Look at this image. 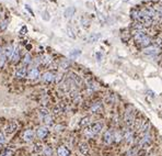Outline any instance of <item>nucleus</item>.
<instances>
[{
    "label": "nucleus",
    "mask_w": 162,
    "mask_h": 156,
    "mask_svg": "<svg viewBox=\"0 0 162 156\" xmlns=\"http://www.w3.org/2000/svg\"><path fill=\"white\" fill-rule=\"evenodd\" d=\"M134 40L137 44H139L141 47H148L151 44L150 36L145 33L143 31H135L134 32Z\"/></svg>",
    "instance_id": "obj_1"
},
{
    "label": "nucleus",
    "mask_w": 162,
    "mask_h": 156,
    "mask_svg": "<svg viewBox=\"0 0 162 156\" xmlns=\"http://www.w3.org/2000/svg\"><path fill=\"white\" fill-rule=\"evenodd\" d=\"M102 129H103V124H102L101 122L92 123L89 128H87V129L85 130V135L88 137H92L94 136L95 134H99V133L102 131Z\"/></svg>",
    "instance_id": "obj_2"
},
{
    "label": "nucleus",
    "mask_w": 162,
    "mask_h": 156,
    "mask_svg": "<svg viewBox=\"0 0 162 156\" xmlns=\"http://www.w3.org/2000/svg\"><path fill=\"white\" fill-rule=\"evenodd\" d=\"M124 121H125V123H126L128 128H130L131 125H134V123H135V110L133 108L126 110L125 117H124Z\"/></svg>",
    "instance_id": "obj_3"
},
{
    "label": "nucleus",
    "mask_w": 162,
    "mask_h": 156,
    "mask_svg": "<svg viewBox=\"0 0 162 156\" xmlns=\"http://www.w3.org/2000/svg\"><path fill=\"white\" fill-rule=\"evenodd\" d=\"M151 141H152V137H151L150 133H143V134H141V136L138 141V146L147 147L148 145L151 144Z\"/></svg>",
    "instance_id": "obj_4"
},
{
    "label": "nucleus",
    "mask_w": 162,
    "mask_h": 156,
    "mask_svg": "<svg viewBox=\"0 0 162 156\" xmlns=\"http://www.w3.org/2000/svg\"><path fill=\"white\" fill-rule=\"evenodd\" d=\"M159 52H160V48L157 45H149L148 47L143 48V54L149 55V56H156L159 54Z\"/></svg>",
    "instance_id": "obj_5"
},
{
    "label": "nucleus",
    "mask_w": 162,
    "mask_h": 156,
    "mask_svg": "<svg viewBox=\"0 0 162 156\" xmlns=\"http://www.w3.org/2000/svg\"><path fill=\"white\" fill-rule=\"evenodd\" d=\"M123 139L125 140V142L127 143V144H131L133 142H134V132H133V130H130V128H128L125 133L123 134Z\"/></svg>",
    "instance_id": "obj_6"
},
{
    "label": "nucleus",
    "mask_w": 162,
    "mask_h": 156,
    "mask_svg": "<svg viewBox=\"0 0 162 156\" xmlns=\"http://www.w3.org/2000/svg\"><path fill=\"white\" fill-rule=\"evenodd\" d=\"M18 129V123L16 121H10L8 124L4 128V132L7 134H12L13 132H16V130Z\"/></svg>",
    "instance_id": "obj_7"
},
{
    "label": "nucleus",
    "mask_w": 162,
    "mask_h": 156,
    "mask_svg": "<svg viewBox=\"0 0 162 156\" xmlns=\"http://www.w3.org/2000/svg\"><path fill=\"white\" fill-rule=\"evenodd\" d=\"M55 77H56V75L54 73H52V72H46V73H44L42 75V80L44 82H55Z\"/></svg>",
    "instance_id": "obj_8"
},
{
    "label": "nucleus",
    "mask_w": 162,
    "mask_h": 156,
    "mask_svg": "<svg viewBox=\"0 0 162 156\" xmlns=\"http://www.w3.org/2000/svg\"><path fill=\"white\" fill-rule=\"evenodd\" d=\"M48 133H49V131L47 129V126H39V129L36 130V135L39 139H45L48 135Z\"/></svg>",
    "instance_id": "obj_9"
},
{
    "label": "nucleus",
    "mask_w": 162,
    "mask_h": 156,
    "mask_svg": "<svg viewBox=\"0 0 162 156\" xmlns=\"http://www.w3.org/2000/svg\"><path fill=\"white\" fill-rule=\"evenodd\" d=\"M113 141H114V133L112 131H106L103 135V142L105 144H111Z\"/></svg>",
    "instance_id": "obj_10"
},
{
    "label": "nucleus",
    "mask_w": 162,
    "mask_h": 156,
    "mask_svg": "<svg viewBox=\"0 0 162 156\" xmlns=\"http://www.w3.org/2000/svg\"><path fill=\"white\" fill-rule=\"evenodd\" d=\"M34 137H35V134L34 132L32 131V130H27V131H25L23 134V139L25 142H32V141L34 140Z\"/></svg>",
    "instance_id": "obj_11"
},
{
    "label": "nucleus",
    "mask_w": 162,
    "mask_h": 156,
    "mask_svg": "<svg viewBox=\"0 0 162 156\" xmlns=\"http://www.w3.org/2000/svg\"><path fill=\"white\" fill-rule=\"evenodd\" d=\"M69 78L72 80V82L76 85V86H78V87L81 86V84H82V79H81L77 74H75V73H70Z\"/></svg>",
    "instance_id": "obj_12"
},
{
    "label": "nucleus",
    "mask_w": 162,
    "mask_h": 156,
    "mask_svg": "<svg viewBox=\"0 0 162 156\" xmlns=\"http://www.w3.org/2000/svg\"><path fill=\"white\" fill-rule=\"evenodd\" d=\"M27 76V68L24 66H20L16 70V78H23Z\"/></svg>",
    "instance_id": "obj_13"
},
{
    "label": "nucleus",
    "mask_w": 162,
    "mask_h": 156,
    "mask_svg": "<svg viewBox=\"0 0 162 156\" xmlns=\"http://www.w3.org/2000/svg\"><path fill=\"white\" fill-rule=\"evenodd\" d=\"M79 151H80V153L82 154V155H88L89 154V145L87 144L85 142H82V143H80L79 144Z\"/></svg>",
    "instance_id": "obj_14"
},
{
    "label": "nucleus",
    "mask_w": 162,
    "mask_h": 156,
    "mask_svg": "<svg viewBox=\"0 0 162 156\" xmlns=\"http://www.w3.org/2000/svg\"><path fill=\"white\" fill-rule=\"evenodd\" d=\"M102 109H103V107H102V103H101V102H94L92 105V107H91L90 111L92 113H99L102 111Z\"/></svg>",
    "instance_id": "obj_15"
},
{
    "label": "nucleus",
    "mask_w": 162,
    "mask_h": 156,
    "mask_svg": "<svg viewBox=\"0 0 162 156\" xmlns=\"http://www.w3.org/2000/svg\"><path fill=\"white\" fill-rule=\"evenodd\" d=\"M91 123V117H83L79 121V126L81 128H88V125Z\"/></svg>",
    "instance_id": "obj_16"
},
{
    "label": "nucleus",
    "mask_w": 162,
    "mask_h": 156,
    "mask_svg": "<svg viewBox=\"0 0 162 156\" xmlns=\"http://www.w3.org/2000/svg\"><path fill=\"white\" fill-rule=\"evenodd\" d=\"M58 156H70L69 150L66 147V146H59L57 150Z\"/></svg>",
    "instance_id": "obj_17"
},
{
    "label": "nucleus",
    "mask_w": 162,
    "mask_h": 156,
    "mask_svg": "<svg viewBox=\"0 0 162 156\" xmlns=\"http://www.w3.org/2000/svg\"><path fill=\"white\" fill-rule=\"evenodd\" d=\"M29 77L31 78V79H37V78L39 77V72L37 68H31L30 69V72H29Z\"/></svg>",
    "instance_id": "obj_18"
},
{
    "label": "nucleus",
    "mask_w": 162,
    "mask_h": 156,
    "mask_svg": "<svg viewBox=\"0 0 162 156\" xmlns=\"http://www.w3.org/2000/svg\"><path fill=\"white\" fill-rule=\"evenodd\" d=\"M75 12H76L75 7H68V8L65 10V12H64V16H65V18L69 19V18H71V17L75 14Z\"/></svg>",
    "instance_id": "obj_19"
},
{
    "label": "nucleus",
    "mask_w": 162,
    "mask_h": 156,
    "mask_svg": "<svg viewBox=\"0 0 162 156\" xmlns=\"http://www.w3.org/2000/svg\"><path fill=\"white\" fill-rule=\"evenodd\" d=\"M13 50H14V47L12 46V45H9V46H7L4 50V55H6L7 59H8V58H11L12 54H13Z\"/></svg>",
    "instance_id": "obj_20"
},
{
    "label": "nucleus",
    "mask_w": 162,
    "mask_h": 156,
    "mask_svg": "<svg viewBox=\"0 0 162 156\" xmlns=\"http://www.w3.org/2000/svg\"><path fill=\"white\" fill-rule=\"evenodd\" d=\"M87 88H88V90H89V91L93 92V91H95V90L99 88V86H97V84L95 82L90 80V82H88V84H87Z\"/></svg>",
    "instance_id": "obj_21"
},
{
    "label": "nucleus",
    "mask_w": 162,
    "mask_h": 156,
    "mask_svg": "<svg viewBox=\"0 0 162 156\" xmlns=\"http://www.w3.org/2000/svg\"><path fill=\"white\" fill-rule=\"evenodd\" d=\"M42 121L44 122L45 126H48V125H53V124H54V120H53V117H52L50 114H48V116H46V117L43 118Z\"/></svg>",
    "instance_id": "obj_22"
},
{
    "label": "nucleus",
    "mask_w": 162,
    "mask_h": 156,
    "mask_svg": "<svg viewBox=\"0 0 162 156\" xmlns=\"http://www.w3.org/2000/svg\"><path fill=\"white\" fill-rule=\"evenodd\" d=\"M20 58V50L19 47H14V50H13V54L11 56V61L12 62H18Z\"/></svg>",
    "instance_id": "obj_23"
},
{
    "label": "nucleus",
    "mask_w": 162,
    "mask_h": 156,
    "mask_svg": "<svg viewBox=\"0 0 162 156\" xmlns=\"http://www.w3.org/2000/svg\"><path fill=\"white\" fill-rule=\"evenodd\" d=\"M100 38H101V34H95V33H94V34H91L89 38H88V42H89V43L97 42V41L100 39Z\"/></svg>",
    "instance_id": "obj_24"
},
{
    "label": "nucleus",
    "mask_w": 162,
    "mask_h": 156,
    "mask_svg": "<svg viewBox=\"0 0 162 156\" xmlns=\"http://www.w3.org/2000/svg\"><path fill=\"white\" fill-rule=\"evenodd\" d=\"M42 152L45 156H52L53 155V148H50L49 146H44Z\"/></svg>",
    "instance_id": "obj_25"
},
{
    "label": "nucleus",
    "mask_w": 162,
    "mask_h": 156,
    "mask_svg": "<svg viewBox=\"0 0 162 156\" xmlns=\"http://www.w3.org/2000/svg\"><path fill=\"white\" fill-rule=\"evenodd\" d=\"M80 54H81L80 50H77V48H76V50H72V51L69 53V57L70 58H77Z\"/></svg>",
    "instance_id": "obj_26"
},
{
    "label": "nucleus",
    "mask_w": 162,
    "mask_h": 156,
    "mask_svg": "<svg viewBox=\"0 0 162 156\" xmlns=\"http://www.w3.org/2000/svg\"><path fill=\"white\" fill-rule=\"evenodd\" d=\"M70 66V63L69 61H67V59H64V61H62V63H60V68L64 70L68 69Z\"/></svg>",
    "instance_id": "obj_27"
},
{
    "label": "nucleus",
    "mask_w": 162,
    "mask_h": 156,
    "mask_svg": "<svg viewBox=\"0 0 162 156\" xmlns=\"http://www.w3.org/2000/svg\"><path fill=\"white\" fill-rule=\"evenodd\" d=\"M123 139V133L122 132H115L114 133V141H115L116 143L117 142H120Z\"/></svg>",
    "instance_id": "obj_28"
},
{
    "label": "nucleus",
    "mask_w": 162,
    "mask_h": 156,
    "mask_svg": "<svg viewBox=\"0 0 162 156\" xmlns=\"http://www.w3.org/2000/svg\"><path fill=\"white\" fill-rule=\"evenodd\" d=\"M39 117H41V119H43L44 117H46V116L49 114V112H48V110H47L46 108H42V109L39 111Z\"/></svg>",
    "instance_id": "obj_29"
},
{
    "label": "nucleus",
    "mask_w": 162,
    "mask_h": 156,
    "mask_svg": "<svg viewBox=\"0 0 162 156\" xmlns=\"http://www.w3.org/2000/svg\"><path fill=\"white\" fill-rule=\"evenodd\" d=\"M32 62V56L29 53H27L25 54V56H24V59H23V64H27V65H29L30 63Z\"/></svg>",
    "instance_id": "obj_30"
},
{
    "label": "nucleus",
    "mask_w": 162,
    "mask_h": 156,
    "mask_svg": "<svg viewBox=\"0 0 162 156\" xmlns=\"http://www.w3.org/2000/svg\"><path fill=\"white\" fill-rule=\"evenodd\" d=\"M136 153H137V148L131 147L130 150H128V152L126 153V155L127 156H134V155H136Z\"/></svg>",
    "instance_id": "obj_31"
},
{
    "label": "nucleus",
    "mask_w": 162,
    "mask_h": 156,
    "mask_svg": "<svg viewBox=\"0 0 162 156\" xmlns=\"http://www.w3.org/2000/svg\"><path fill=\"white\" fill-rule=\"evenodd\" d=\"M6 61H7V57H6L4 53L2 52V54L0 55V67L4 66V62H6Z\"/></svg>",
    "instance_id": "obj_32"
},
{
    "label": "nucleus",
    "mask_w": 162,
    "mask_h": 156,
    "mask_svg": "<svg viewBox=\"0 0 162 156\" xmlns=\"http://www.w3.org/2000/svg\"><path fill=\"white\" fill-rule=\"evenodd\" d=\"M67 34L69 35L70 38H71V39H75V38H76V34H75V33H73V31H72V29H71V27H67Z\"/></svg>",
    "instance_id": "obj_33"
},
{
    "label": "nucleus",
    "mask_w": 162,
    "mask_h": 156,
    "mask_svg": "<svg viewBox=\"0 0 162 156\" xmlns=\"http://www.w3.org/2000/svg\"><path fill=\"white\" fill-rule=\"evenodd\" d=\"M7 25H8V21H7V20L2 21V22L0 23V31H4V30H6V29H7Z\"/></svg>",
    "instance_id": "obj_34"
},
{
    "label": "nucleus",
    "mask_w": 162,
    "mask_h": 156,
    "mask_svg": "<svg viewBox=\"0 0 162 156\" xmlns=\"http://www.w3.org/2000/svg\"><path fill=\"white\" fill-rule=\"evenodd\" d=\"M81 22H82V25H83V27H89V22H90V21H89V20H87V19H85V18H82V19H81Z\"/></svg>",
    "instance_id": "obj_35"
},
{
    "label": "nucleus",
    "mask_w": 162,
    "mask_h": 156,
    "mask_svg": "<svg viewBox=\"0 0 162 156\" xmlns=\"http://www.w3.org/2000/svg\"><path fill=\"white\" fill-rule=\"evenodd\" d=\"M42 18H43L44 20H46V21H48L50 17L48 16V12H47V11H44V12L42 13Z\"/></svg>",
    "instance_id": "obj_36"
},
{
    "label": "nucleus",
    "mask_w": 162,
    "mask_h": 156,
    "mask_svg": "<svg viewBox=\"0 0 162 156\" xmlns=\"http://www.w3.org/2000/svg\"><path fill=\"white\" fill-rule=\"evenodd\" d=\"M0 156H10V152L8 150H4V151L0 152Z\"/></svg>",
    "instance_id": "obj_37"
},
{
    "label": "nucleus",
    "mask_w": 162,
    "mask_h": 156,
    "mask_svg": "<svg viewBox=\"0 0 162 156\" xmlns=\"http://www.w3.org/2000/svg\"><path fill=\"white\" fill-rule=\"evenodd\" d=\"M27 32V25H23V27H21V30H20V34L23 35V34H25Z\"/></svg>",
    "instance_id": "obj_38"
},
{
    "label": "nucleus",
    "mask_w": 162,
    "mask_h": 156,
    "mask_svg": "<svg viewBox=\"0 0 162 156\" xmlns=\"http://www.w3.org/2000/svg\"><path fill=\"white\" fill-rule=\"evenodd\" d=\"M62 130H64V126H62V125H60V124L55 125V131H56V132H60Z\"/></svg>",
    "instance_id": "obj_39"
},
{
    "label": "nucleus",
    "mask_w": 162,
    "mask_h": 156,
    "mask_svg": "<svg viewBox=\"0 0 162 156\" xmlns=\"http://www.w3.org/2000/svg\"><path fill=\"white\" fill-rule=\"evenodd\" d=\"M4 142H6V137H4V135L2 133H0V145L4 144Z\"/></svg>",
    "instance_id": "obj_40"
},
{
    "label": "nucleus",
    "mask_w": 162,
    "mask_h": 156,
    "mask_svg": "<svg viewBox=\"0 0 162 156\" xmlns=\"http://www.w3.org/2000/svg\"><path fill=\"white\" fill-rule=\"evenodd\" d=\"M95 57H97V62H100L101 59H102V54H101L100 52H97V54H95Z\"/></svg>",
    "instance_id": "obj_41"
},
{
    "label": "nucleus",
    "mask_w": 162,
    "mask_h": 156,
    "mask_svg": "<svg viewBox=\"0 0 162 156\" xmlns=\"http://www.w3.org/2000/svg\"><path fill=\"white\" fill-rule=\"evenodd\" d=\"M25 9H27L29 12H30V14H31V16H34V14H33V11H32V9L30 8V6H29V4H27V6H25Z\"/></svg>",
    "instance_id": "obj_42"
},
{
    "label": "nucleus",
    "mask_w": 162,
    "mask_h": 156,
    "mask_svg": "<svg viewBox=\"0 0 162 156\" xmlns=\"http://www.w3.org/2000/svg\"><path fill=\"white\" fill-rule=\"evenodd\" d=\"M125 1H126V0H125Z\"/></svg>",
    "instance_id": "obj_43"
}]
</instances>
